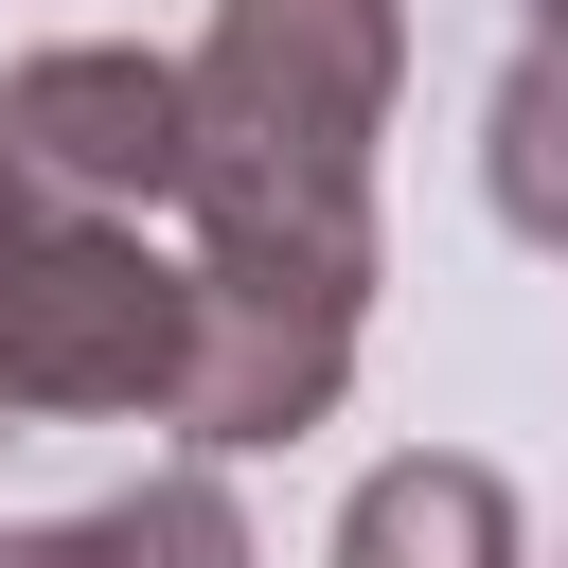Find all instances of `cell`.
I'll return each instance as SVG.
<instances>
[{
	"instance_id": "277c9868",
	"label": "cell",
	"mask_w": 568,
	"mask_h": 568,
	"mask_svg": "<svg viewBox=\"0 0 568 568\" xmlns=\"http://www.w3.org/2000/svg\"><path fill=\"white\" fill-rule=\"evenodd\" d=\"M337 568H532V515L479 444H408L337 497Z\"/></svg>"
},
{
	"instance_id": "7a4b0ae2",
	"label": "cell",
	"mask_w": 568,
	"mask_h": 568,
	"mask_svg": "<svg viewBox=\"0 0 568 568\" xmlns=\"http://www.w3.org/2000/svg\"><path fill=\"white\" fill-rule=\"evenodd\" d=\"M178 355H195L178 248H142V213L36 195L0 142V426H160Z\"/></svg>"
},
{
	"instance_id": "52a82bcc",
	"label": "cell",
	"mask_w": 568,
	"mask_h": 568,
	"mask_svg": "<svg viewBox=\"0 0 568 568\" xmlns=\"http://www.w3.org/2000/svg\"><path fill=\"white\" fill-rule=\"evenodd\" d=\"M515 18H532V36H568V0H515Z\"/></svg>"
},
{
	"instance_id": "8992f818",
	"label": "cell",
	"mask_w": 568,
	"mask_h": 568,
	"mask_svg": "<svg viewBox=\"0 0 568 568\" xmlns=\"http://www.w3.org/2000/svg\"><path fill=\"white\" fill-rule=\"evenodd\" d=\"M479 195H497L515 248H568V36H532V53L497 71V106H479Z\"/></svg>"
},
{
	"instance_id": "3957f363",
	"label": "cell",
	"mask_w": 568,
	"mask_h": 568,
	"mask_svg": "<svg viewBox=\"0 0 568 568\" xmlns=\"http://www.w3.org/2000/svg\"><path fill=\"white\" fill-rule=\"evenodd\" d=\"M0 142L36 195H89V213H178V53H124V36H53L0 71Z\"/></svg>"
},
{
	"instance_id": "5b68a950",
	"label": "cell",
	"mask_w": 568,
	"mask_h": 568,
	"mask_svg": "<svg viewBox=\"0 0 568 568\" xmlns=\"http://www.w3.org/2000/svg\"><path fill=\"white\" fill-rule=\"evenodd\" d=\"M0 568H266V550H248L213 462H160V479H124L89 515H0Z\"/></svg>"
},
{
	"instance_id": "6da1fadb",
	"label": "cell",
	"mask_w": 568,
	"mask_h": 568,
	"mask_svg": "<svg viewBox=\"0 0 568 568\" xmlns=\"http://www.w3.org/2000/svg\"><path fill=\"white\" fill-rule=\"evenodd\" d=\"M408 89V0H213V36L178 53V284H195V355H178V444H302L355 390L373 337V142Z\"/></svg>"
}]
</instances>
